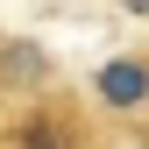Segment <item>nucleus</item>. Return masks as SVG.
Masks as SVG:
<instances>
[{
  "mask_svg": "<svg viewBox=\"0 0 149 149\" xmlns=\"http://www.w3.org/2000/svg\"><path fill=\"white\" fill-rule=\"evenodd\" d=\"M100 100L107 107H142L149 100V64L142 57H114V64L100 71Z\"/></svg>",
  "mask_w": 149,
  "mask_h": 149,
  "instance_id": "nucleus-1",
  "label": "nucleus"
},
{
  "mask_svg": "<svg viewBox=\"0 0 149 149\" xmlns=\"http://www.w3.org/2000/svg\"><path fill=\"white\" fill-rule=\"evenodd\" d=\"M7 149H78V128H71L64 114H29V121H14V135H7Z\"/></svg>",
  "mask_w": 149,
  "mask_h": 149,
  "instance_id": "nucleus-2",
  "label": "nucleus"
},
{
  "mask_svg": "<svg viewBox=\"0 0 149 149\" xmlns=\"http://www.w3.org/2000/svg\"><path fill=\"white\" fill-rule=\"evenodd\" d=\"M0 78H7V85H36V78H43V50H29V43L0 50Z\"/></svg>",
  "mask_w": 149,
  "mask_h": 149,
  "instance_id": "nucleus-3",
  "label": "nucleus"
},
{
  "mask_svg": "<svg viewBox=\"0 0 149 149\" xmlns=\"http://www.w3.org/2000/svg\"><path fill=\"white\" fill-rule=\"evenodd\" d=\"M121 7H128V14H149V0H121Z\"/></svg>",
  "mask_w": 149,
  "mask_h": 149,
  "instance_id": "nucleus-4",
  "label": "nucleus"
}]
</instances>
